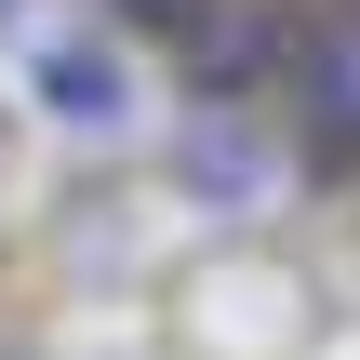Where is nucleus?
Here are the masks:
<instances>
[{
    "instance_id": "f257e3e1",
    "label": "nucleus",
    "mask_w": 360,
    "mask_h": 360,
    "mask_svg": "<svg viewBox=\"0 0 360 360\" xmlns=\"http://www.w3.org/2000/svg\"><path fill=\"white\" fill-rule=\"evenodd\" d=\"M174 40H187V94L240 107V94H267V80L294 67V40H307V27H294L281 0H200V13H187Z\"/></svg>"
},
{
    "instance_id": "f03ea898",
    "label": "nucleus",
    "mask_w": 360,
    "mask_h": 360,
    "mask_svg": "<svg viewBox=\"0 0 360 360\" xmlns=\"http://www.w3.org/2000/svg\"><path fill=\"white\" fill-rule=\"evenodd\" d=\"M281 80H294V134H307V160H334V174H360V13H334V27H307Z\"/></svg>"
},
{
    "instance_id": "7ed1b4c3",
    "label": "nucleus",
    "mask_w": 360,
    "mask_h": 360,
    "mask_svg": "<svg viewBox=\"0 0 360 360\" xmlns=\"http://www.w3.org/2000/svg\"><path fill=\"white\" fill-rule=\"evenodd\" d=\"M120 13H134V27H187L200 0H120Z\"/></svg>"
}]
</instances>
